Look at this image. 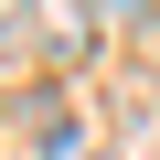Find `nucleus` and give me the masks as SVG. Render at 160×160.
Segmentation results:
<instances>
[{
    "mask_svg": "<svg viewBox=\"0 0 160 160\" xmlns=\"http://www.w3.org/2000/svg\"><path fill=\"white\" fill-rule=\"evenodd\" d=\"M32 11H43V43H53V53H86V22H75V0H32Z\"/></svg>",
    "mask_w": 160,
    "mask_h": 160,
    "instance_id": "f257e3e1",
    "label": "nucleus"
},
{
    "mask_svg": "<svg viewBox=\"0 0 160 160\" xmlns=\"http://www.w3.org/2000/svg\"><path fill=\"white\" fill-rule=\"evenodd\" d=\"M107 22H149V0H107Z\"/></svg>",
    "mask_w": 160,
    "mask_h": 160,
    "instance_id": "f03ea898",
    "label": "nucleus"
},
{
    "mask_svg": "<svg viewBox=\"0 0 160 160\" xmlns=\"http://www.w3.org/2000/svg\"><path fill=\"white\" fill-rule=\"evenodd\" d=\"M0 11H11V0H0Z\"/></svg>",
    "mask_w": 160,
    "mask_h": 160,
    "instance_id": "7ed1b4c3",
    "label": "nucleus"
}]
</instances>
